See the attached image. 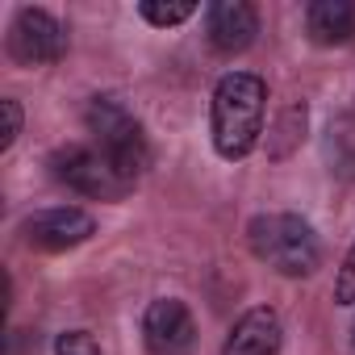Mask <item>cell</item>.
<instances>
[{
    "label": "cell",
    "mask_w": 355,
    "mask_h": 355,
    "mask_svg": "<svg viewBox=\"0 0 355 355\" xmlns=\"http://www.w3.org/2000/svg\"><path fill=\"white\" fill-rule=\"evenodd\" d=\"M263 109H268V88L259 76L230 71L218 80L214 105H209V125H214V146L222 159H247L259 146Z\"/></svg>",
    "instance_id": "cell-1"
},
{
    "label": "cell",
    "mask_w": 355,
    "mask_h": 355,
    "mask_svg": "<svg viewBox=\"0 0 355 355\" xmlns=\"http://www.w3.org/2000/svg\"><path fill=\"white\" fill-rule=\"evenodd\" d=\"M247 239H251L255 259H263L280 276H313L322 263L318 234L297 214H259L247 226Z\"/></svg>",
    "instance_id": "cell-2"
},
{
    "label": "cell",
    "mask_w": 355,
    "mask_h": 355,
    "mask_svg": "<svg viewBox=\"0 0 355 355\" xmlns=\"http://www.w3.org/2000/svg\"><path fill=\"white\" fill-rule=\"evenodd\" d=\"M84 121H88L92 146H96V150H101V155L125 175L130 184L150 167V142H146L138 117H134L121 101H113V96H92Z\"/></svg>",
    "instance_id": "cell-3"
},
{
    "label": "cell",
    "mask_w": 355,
    "mask_h": 355,
    "mask_svg": "<svg viewBox=\"0 0 355 355\" xmlns=\"http://www.w3.org/2000/svg\"><path fill=\"white\" fill-rule=\"evenodd\" d=\"M51 171H55L59 184H67L71 193L92 197V201H121L134 189L96 146H76V142L71 146H59L51 155Z\"/></svg>",
    "instance_id": "cell-4"
},
{
    "label": "cell",
    "mask_w": 355,
    "mask_h": 355,
    "mask_svg": "<svg viewBox=\"0 0 355 355\" xmlns=\"http://www.w3.org/2000/svg\"><path fill=\"white\" fill-rule=\"evenodd\" d=\"M142 343L150 355H193L197 351V322L184 301L159 297L142 313Z\"/></svg>",
    "instance_id": "cell-5"
},
{
    "label": "cell",
    "mask_w": 355,
    "mask_h": 355,
    "mask_svg": "<svg viewBox=\"0 0 355 355\" xmlns=\"http://www.w3.org/2000/svg\"><path fill=\"white\" fill-rule=\"evenodd\" d=\"M67 51V34L63 26L46 13V9H21L9 26V55L21 67H42V63H59Z\"/></svg>",
    "instance_id": "cell-6"
},
{
    "label": "cell",
    "mask_w": 355,
    "mask_h": 355,
    "mask_svg": "<svg viewBox=\"0 0 355 355\" xmlns=\"http://www.w3.org/2000/svg\"><path fill=\"white\" fill-rule=\"evenodd\" d=\"M96 234V222L92 214L76 209V205H59V209H42L26 222V239L30 247L38 251H67V247H80Z\"/></svg>",
    "instance_id": "cell-7"
},
{
    "label": "cell",
    "mask_w": 355,
    "mask_h": 355,
    "mask_svg": "<svg viewBox=\"0 0 355 355\" xmlns=\"http://www.w3.org/2000/svg\"><path fill=\"white\" fill-rule=\"evenodd\" d=\"M205 34L218 55H243L259 34V13L247 0H218L205 13Z\"/></svg>",
    "instance_id": "cell-8"
},
{
    "label": "cell",
    "mask_w": 355,
    "mask_h": 355,
    "mask_svg": "<svg viewBox=\"0 0 355 355\" xmlns=\"http://www.w3.org/2000/svg\"><path fill=\"white\" fill-rule=\"evenodd\" d=\"M280 338H284V330H280L276 309L255 305L234 322L222 355H280Z\"/></svg>",
    "instance_id": "cell-9"
},
{
    "label": "cell",
    "mask_w": 355,
    "mask_h": 355,
    "mask_svg": "<svg viewBox=\"0 0 355 355\" xmlns=\"http://www.w3.org/2000/svg\"><path fill=\"white\" fill-rule=\"evenodd\" d=\"M305 30L318 46H338L355 34V5L351 0H313L305 9Z\"/></svg>",
    "instance_id": "cell-10"
},
{
    "label": "cell",
    "mask_w": 355,
    "mask_h": 355,
    "mask_svg": "<svg viewBox=\"0 0 355 355\" xmlns=\"http://www.w3.org/2000/svg\"><path fill=\"white\" fill-rule=\"evenodd\" d=\"M326 163L338 180H355V113H343L326 130Z\"/></svg>",
    "instance_id": "cell-11"
},
{
    "label": "cell",
    "mask_w": 355,
    "mask_h": 355,
    "mask_svg": "<svg viewBox=\"0 0 355 355\" xmlns=\"http://www.w3.org/2000/svg\"><path fill=\"white\" fill-rule=\"evenodd\" d=\"M138 13L150 21V26H184L193 13H197V5H193V0H175V5H167V0H142V5H138Z\"/></svg>",
    "instance_id": "cell-12"
},
{
    "label": "cell",
    "mask_w": 355,
    "mask_h": 355,
    "mask_svg": "<svg viewBox=\"0 0 355 355\" xmlns=\"http://www.w3.org/2000/svg\"><path fill=\"white\" fill-rule=\"evenodd\" d=\"M55 355H101V347L88 330H67L55 338Z\"/></svg>",
    "instance_id": "cell-13"
},
{
    "label": "cell",
    "mask_w": 355,
    "mask_h": 355,
    "mask_svg": "<svg viewBox=\"0 0 355 355\" xmlns=\"http://www.w3.org/2000/svg\"><path fill=\"white\" fill-rule=\"evenodd\" d=\"M334 301H338V305H355V247L347 251V259H343V268H338Z\"/></svg>",
    "instance_id": "cell-14"
},
{
    "label": "cell",
    "mask_w": 355,
    "mask_h": 355,
    "mask_svg": "<svg viewBox=\"0 0 355 355\" xmlns=\"http://www.w3.org/2000/svg\"><path fill=\"white\" fill-rule=\"evenodd\" d=\"M0 113H5V134H0V150H9V146L17 142V134H21V105H17L13 96H5V101H0Z\"/></svg>",
    "instance_id": "cell-15"
}]
</instances>
